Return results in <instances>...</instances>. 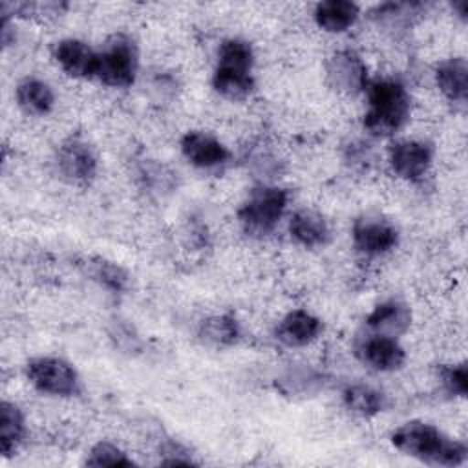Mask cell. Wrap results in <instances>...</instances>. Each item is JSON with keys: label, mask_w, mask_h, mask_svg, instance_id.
<instances>
[{"label": "cell", "mask_w": 468, "mask_h": 468, "mask_svg": "<svg viewBox=\"0 0 468 468\" xmlns=\"http://www.w3.org/2000/svg\"><path fill=\"white\" fill-rule=\"evenodd\" d=\"M391 444L408 457L431 466H461L466 463L468 448L464 442L452 439L441 428L426 420H406L389 435Z\"/></svg>", "instance_id": "1"}, {"label": "cell", "mask_w": 468, "mask_h": 468, "mask_svg": "<svg viewBox=\"0 0 468 468\" xmlns=\"http://www.w3.org/2000/svg\"><path fill=\"white\" fill-rule=\"evenodd\" d=\"M364 130L371 137H393L411 115V95L397 77L371 79L366 88Z\"/></svg>", "instance_id": "2"}, {"label": "cell", "mask_w": 468, "mask_h": 468, "mask_svg": "<svg viewBox=\"0 0 468 468\" xmlns=\"http://www.w3.org/2000/svg\"><path fill=\"white\" fill-rule=\"evenodd\" d=\"M254 48L249 40L239 37L225 38L216 55V64L212 69V88L227 101H243L254 88Z\"/></svg>", "instance_id": "3"}, {"label": "cell", "mask_w": 468, "mask_h": 468, "mask_svg": "<svg viewBox=\"0 0 468 468\" xmlns=\"http://www.w3.org/2000/svg\"><path fill=\"white\" fill-rule=\"evenodd\" d=\"M289 205V192L271 181L252 186L241 201L236 216L241 230L256 239L267 238L280 225Z\"/></svg>", "instance_id": "4"}, {"label": "cell", "mask_w": 468, "mask_h": 468, "mask_svg": "<svg viewBox=\"0 0 468 468\" xmlns=\"http://www.w3.org/2000/svg\"><path fill=\"white\" fill-rule=\"evenodd\" d=\"M139 73V48L126 33L110 35L97 49L95 80L108 88H130Z\"/></svg>", "instance_id": "5"}, {"label": "cell", "mask_w": 468, "mask_h": 468, "mask_svg": "<svg viewBox=\"0 0 468 468\" xmlns=\"http://www.w3.org/2000/svg\"><path fill=\"white\" fill-rule=\"evenodd\" d=\"M24 375L38 393L48 397L69 399L77 397L82 389V380L77 367L62 356H33L26 362Z\"/></svg>", "instance_id": "6"}, {"label": "cell", "mask_w": 468, "mask_h": 468, "mask_svg": "<svg viewBox=\"0 0 468 468\" xmlns=\"http://www.w3.org/2000/svg\"><path fill=\"white\" fill-rule=\"evenodd\" d=\"M55 172L71 186H90L99 172V155L90 141L69 135L60 141L53 155Z\"/></svg>", "instance_id": "7"}, {"label": "cell", "mask_w": 468, "mask_h": 468, "mask_svg": "<svg viewBox=\"0 0 468 468\" xmlns=\"http://www.w3.org/2000/svg\"><path fill=\"white\" fill-rule=\"evenodd\" d=\"M400 239L397 225L382 214L366 212L351 225L353 249L366 258H378L391 252Z\"/></svg>", "instance_id": "8"}, {"label": "cell", "mask_w": 468, "mask_h": 468, "mask_svg": "<svg viewBox=\"0 0 468 468\" xmlns=\"http://www.w3.org/2000/svg\"><path fill=\"white\" fill-rule=\"evenodd\" d=\"M435 157V148L424 139H395L388 146V165L391 172L408 183H420Z\"/></svg>", "instance_id": "9"}, {"label": "cell", "mask_w": 468, "mask_h": 468, "mask_svg": "<svg viewBox=\"0 0 468 468\" xmlns=\"http://www.w3.org/2000/svg\"><path fill=\"white\" fill-rule=\"evenodd\" d=\"M327 84L342 95L364 93L369 84V69L356 49H335L324 64Z\"/></svg>", "instance_id": "10"}, {"label": "cell", "mask_w": 468, "mask_h": 468, "mask_svg": "<svg viewBox=\"0 0 468 468\" xmlns=\"http://www.w3.org/2000/svg\"><path fill=\"white\" fill-rule=\"evenodd\" d=\"M353 353L360 364L378 373H393L406 364V349L399 338L369 331L355 340Z\"/></svg>", "instance_id": "11"}, {"label": "cell", "mask_w": 468, "mask_h": 468, "mask_svg": "<svg viewBox=\"0 0 468 468\" xmlns=\"http://www.w3.org/2000/svg\"><path fill=\"white\" fill-rule=\"evenodd\" d=\"M179 150L186 163L199 170H218L230 159L229 148L210 132L188 130L179 141Z\"/></svg>", "instance_id": "12"}, {"label": "cell", "mask_w": 468, "mask_h": 468, "mask_svg": "<svg viewBox=\"0 0 468 468\" xmlns=\"http://www.w3.org/2000/svg\"><path fill=\"white\" fill-rule=\"evenodd\" d=\"M324 322L314 313L298 307L285 313L274 327V338L283 347H305L320 338Z\"/></svg>", "instance_id": "13"}, {"label": "cell", "mask_w": 468, "mask_h": 468, "mask_svg": "<svg viewBox=\"0 0 468 468\" xmlns=\"http://www.w3.org/2000/svg\"><path fill=\"white\" fill-rule=\"evenodd\" d=\"M53 58L57 66L73 79L90 80L97 71V49L80 38H60L53 46Z\"/></svg>", "instance_id": "14"}, {"label": "cell", "mask_w": 468, "mask_h": 468, "mask_svg": "<svg viewBox=\"0 0 468 468\" xmlns=\"http://www.w3.org/2000/svg\"><path fill=\"white\" fill-rule=\"evenodd\" d=\"M433 80L441 95L453 106V110H466L468 62L464 57H450L441 60L433 69Z\"/></svg>", "instance_id": "15"}, {"label": "cell", "mask_w": 468, "mask_h": 468, "mask_svg": "<svg viewBox=\"0 0 468 468\" xmlns=\"http://www.w3.org/2000/svg\"><path fill=\"white\" fill-rule=\"evenodd\" d=\"M413 313L410 305L399 298H389L377 303L366 316L364 324L369 333L400 338L411 327Z\"/></svg>", "instance_id": "16"}, {"label": "cell", "mask_w": 468, "mask_h": 468, "mask_svg": "<svg viewBox=\"0 0 468 468\" xmlns=\"http://www.w3.org/2000/svg\"><path fill=\"white\" fill-rule=\"evenodd\" d=\"M291 239L303 249H320L331 241V225L324 214L313 208H300L289 218Z\"/></svg>", "instance_id": "17"}, {"label": "cell", "mask_w": 468, "mask_h": 468, "mask_svg": "<svg viewBox=\"0 0 468 468\" xmlns=\"http://www.w3.org/2000/svg\"><path fill=\"white\" fill-rule=\"evenodd\" d=\"M360 18V5L351 0H324L313 9L314 24L329 33L340 35L349 31Z\"/></svg>", "instance_id": "18"}, {"label": "cell", "mask_w": 468, "mask_h": 468, "mask_svg": "<svg viewBox=\"0 0 468 468\" xmlns=\"http://www.w3.org/2000/svg\"><path fill=\"white\" fill-rule=\"evenodd\" d=\"M342 404L349 413L360 419H373L388 410L389 400L382 389L371 384L353 382L342 389Z\"/></svg>", "instance_id": "19"}, {"label": "cell", "mask_w": 468, "mask_h": 468, "mask_svg": "<svg viewBox=\"0 0 468 468\" xmlns=\"http://www.w3.org/2000/svg\"><path fill=\"white\" fill-rule=\"evenodd\" d=\"M15 101L18 108L31 117L49 115L55 108L53 88L38 77H24L15 88Z\"/></svg>", "instance_id": "20"}, {"label": "cell", "mask_w": 468, "mask_h": 468, "mask_svg": "<svg viewBox=\"0 0 468 468\" xmlns=\"http://www.w3.org/2000/svg\"><path fill=\"white\" fill-rule=\"evenodd\" d=\"M27 435L26 417L16 402L2 400L0 404V453L2 457H13L24 444Z\"/></svg>", "instance_id": "21"}, {"label": "cell", "mask_w": 468, "mask_h": 468, "mask_svg": "<svg viewBox=\"0 0 468 468\" xmlns=\"http://www.w3.org/2000/svg\"><path fill=\"white\" fill-rule=\"evenodd\" d=\"M197 336L203 344L212 347H230L241 338V324L234 314L221 313L207 316L197 329Z\"/></svg>", "instance_id": "22"}, {"label": "cell", "mask_w": 468, "mask_h": 468, "mask_svg": "<svg viewBox=\"0 0 468 468\" xmlns=\"http://www.w3.org/2000/svg\"><path fill=\"white\" fill-rule=\"evenodd\" d=\"M86 272L88 276L97 282L101 287L108 289L113 294L124 292L128 289V272L115 261H110L106 258L95 256V258H88L86 263Z\"/></svg>", "instance_id": "23"}, {"label": "cell", "mask_w": 468, "mask_h": 468, "mask_svg": "<svg viewBox=\"0 0 468 468\" xmlns=\"http://www.w3.org/2000/svg\"><path fill=\"white\" fill-rule=\"evenodd\" d=\"M424 9V4L420 2H386L378 4L371 16L378 26H384L388 29H400L411 26L417 15H420Z\"/></svg>", "instance_id": "24"}, {"label": "cell", "mask_w": 468, "mask_h": 468, "mask_svg": "<svg viewBox=\"0 0 468 468\" xmlns=\"http://www.w3.org/2000/svg\"><path fill=\"white\" fill-rule=\"evenodd\" d=\"M437 382L444 395L452 399H464L468 393V367L466 362L441 364L437 367Z\"/></svg>", "instance_id": "25"}, {"label": "cell", "mask_w": 468, "mask_h": 468, "mask_svg": "<svg viewBox=\"0 0 468 468\" xmlns=\"http://www.w3.org/2000/svg\"><path fill=\"white\" fill-rule=\"evenodd\" d=\"M88 466H117V468H128L133 466V459L117 444L110 442V441H99L95 442L90 452L86 453V461Z\"/></svg>", "instance_id": "26"}, {"label": "cell", "mask_w": 468, "mask_h": 468, "mask_svg": "<svg viewBox=\"0 0 468 468\" xmlns=\"http://www.w3.org/2000/svg\"><path fill=\"white\" fill-rule=\"evenodd\" d=\"M172 172L159 165V163H143L139 166V179L144 188H148L154 194H163L165 190L172 188Z\"/></svg>", "instance_id": "27"}, {"label": "cell", "mask_w": 468, "mask_h": 468, "mask_svg": "<svg viewBox=\"0 0 468 468\" xmlns=\"http://www.w3.org/2000/svg\"><path fill=\"white\" fill-rule=\"evenodd\" d=\"M313 384H320V377L313 371H294L291 375H287L285 378H282V389L285 393H309Z\"/></svg>", "instance_id": "28"}, {"label": "cell", "mask_w": 468, "mask_h": 468, "mask_svg": "<svg viewBox=\"0 0 468 468\" xmlns=\"http://www.w3.org/2000/svg\"><path fill=\"white\" fill-rule=\"evenodd\" d=\"M452 9H453V13H455L461 20H466V15H468V4H466L464 0H461V2H453V4H452Z\"/></svg>", "instance_id": "29"}]
</instances>
